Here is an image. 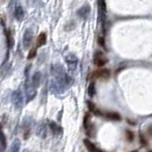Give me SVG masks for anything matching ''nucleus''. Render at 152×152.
Segmentation results:
<instances>
[{
	"label": "nucleus",
	"instance_id": "obj_1",
	"mask_svg": "<svg viewBox=\"0 0 152 152\" xmlns=\"http://www.w3.org/2000/svg\"><path fill=\"white\" fill-rule=\"evenodd\" d=\"M70 85V78L65 73L64 69L60 64H55L52 66V81L50 89L55 94H61Z\"/></svg>",
	"mask_w": 152,
	"mask_h": 152
},
{
	"label": "nucleus",
	"instance_id": "obj_2",
	"mask_svg": "<svg viewBox=\"0 0 152 152\" xmlns=\"http://www.w3.org/2000/svg\"><path fill=\"white\" fill-rule=\"evenodd\" d=\"M99 6V20L102 25L103 31L105 30V22H107V5H105V0H99L97 2Z\"/></svg>",
	"mask_w": 152,
	"mask_h": 152
},
{
	"label": "nucleus",
	"instance_id": "obj_3",
	"mask_svg": "<svg viewBox=\"0 0 152 152\" xmlns=\"http://www.w3.org/2000/svg\"><path fill=\"white\" fill-rule=\"evenodd\" d=\"M107 58L101 50H97V52L95 53V55H94V64H95L96 66L102 68V66H104V65L107 64Z\"/></svg>",
	"mask_w": 152,
	"mask_h": 152
},
{
	"label": "nucleus",
	"instance_id": "obj_4",
	"mask_svg": "<svg viewBox=\"0 0 152 152\" xmlns=\"http://www.w3.org/2000/svg\"><path fill=\"white\" fill-rule=\"evenodd\" d=\"M12 4L14 5V10H13V13H14V17H15L17 21H21V20L23 18V16H24V10H23V7L20 5V2H18L17 0H14Z\"/></svg>",
	"mask_w": 152,
	"mask_h": 152
},
{
	"label": "nucleus",
	"instance_id": "obj_5",
	"mask_svg": "<svg viewBox=\"0 0 152 152\" xmlns=\"http://www.w3.org/2000/svg\"><path fill=\"white\" fill-rule=\"evenodd\" d=\"M12 101H13V104L15 105V107L17 109H21L23 105V95H22V91H16L13 93L12 95Z\"/></svg>",
	"mask_w": 152,
	"mask_h": 152
},
{
	"label": "nucleus",
	"instance_id": "obj_6",
	"mask_svg": "<svg viewBox=\"0 0 152 152\" xmlns=\"http://www.w3.org/2000/svg\"><path fill=\"white\" fill-rule=\"evenodd\" d=\"M32 40H33V31L28 29L24 32V36H23V46H24V48H29L31 44H32Z\"/></svg>",
	"mask_w": 152,
	"mask_h": 152
},
{
	"label": "nucleus",
	"instance_id": "obj_7",
	"mask_svg": "<svg viewBox=\"0 0 152 152\" xmlns=\"http://www.w3.org/2000/svg\"><path fill=\"white\" fill-rule=\"evenodd\" d=\"M66 62H68V65L70 71H75L78 65V58L75 54H69L66 56Z\"/></svg>",
	"mask_w": 152,
	"mask_h": 152
},
{
	"label": "nucleus",
	"instance_id": "obj_8",
	"mask_svg": "<svg viewBox=\"0 0 152 152\" xmlns=\"http://www.w3.org/2000/svg\"><path fill=\"white\" fill-rule=\"evenodd\" d=\"M93 77H95V78H99V79H107L110 77V71L107 70V69H99V70H96V71H94L93 72Z\"/></svg>",
	"mask_w": 152,
	"mask_h": 152
},
{
	"label": "nucleus",
	"instance_id": "obj_9",
	"mask_svg": "<svg viewBox=\"0 0 152 152\" xmlns=\"http://www.w3.org/2000/svg\"><path fill=\"white\" fill-rule=\"evenodd\" d=\"M89 12H91V7L88 5H85V6H83V7L78 10V15L80 16L81 18L86 20L88 17V15H89Z\"/></svg>",
	"mask_w": 152,
	"mask_h": 152
},
{
	"label": "nucleus",
	"instance_id": "obj_10",
	"mask_svg": "<svg viewBox=\"0 0 152 152\" xmlns=\"http://www.w3.org/2000/svg\"><path fill=\"white\" fill-rule=\"evenodd\" d=\"M84 143L86 145V148H87V150L89 152H103L102 150H99L97 146H95V145L93 144L89 140H85Z\"/></svg>",
	"mask_w": 152,
	"mask_h": 152
},
{
	"label": "nucleus",
	"instance_id": "obj_11",
	"mask_svg": "<svg viewBox=\"0 0 152 152\" xmlns=\"http://www.w3.org/2000/svg\"><path fill=\"white\" fill-rule=\"evenodd\" d=\"M21 150V143L18 140H14V142L12 143L10 148H9V152H20Z\"/></svg>",
	"mask_w": 152,
	"mask_h": 152
},
{
	"label": "nucleus",
	"instance_id": "obj_12",
	"mask_svg": "<svg viewBox=\"0 0 152 152\" xmlns=\"http://www.w3.org/2000/svg\"><path fill=\"white\" fill-rule=\"evenodd\" d=\"M40 79H41V75H40V72H37V73H34V76H33V79H32V83H31V85H32V87L36 89L37 87L39 86V84H40Z\"/></svg>",
	"mask_w": 152,
	"mask_h": 152
},
{
	"label": "nucleus",
	"instance_id": "obj_13",
	"mask_svg": "<svg viewBox=\"0 0 152 152\" xmlns=\"http://www.w3.org/2000/svg\"><path fill=\"white\" fill-rule=\"evenodd\" d=\"M46 39H47V36H46L45 32H41L38 36V39H37V47H41L46 44Z\"/></svg>",
	"mask_w": 152,
	"mask_h": 152
},
{
	"label": "nucleus",
	"instance_id": "obj_14",
	"mask_svg": "<svg viewBox=\"0 0 152 152\" xmlns=\"http://www.w3.org/2000/svg\"><path fill=\"white\" fill-rule=\"evenodd\" d=\"M105 117L109 118V119H112V120H120V115L117 112H107Z\"/></svg>",
	"mask_w": 152,
	"mask_h": 152
},
{
	"label": "nucleus",
	"instance_id": "obj_15",
	"mask_svg": "<svg viewBox=\"0 0 152 152\" xmlns=\"http://www.w3.org/2000/svg\"><path fill=\"white\" fill-rule=\"evenodd\" d=\"M0 144H1L2 148L6 146V138H5V135H4V133H2L1 127H0Z\"/></svg>",
	"mask_w": 152,
	"mask_h": 152
},
{
	"label": "nucleus",
	"instance_id": "obj_16",
	"mask_svg": "<svg viewBox=\"0 0 152 152\" xmlns=\"http://www.w3.org/2000/svg\"><path fill=\"white\" fill-rule=\"evenodd\" d=\"M50 127H52V129H54L55 134H57V133L61 132V127H60L58 125H56L55 122H52V124H50Z\"/></svg>",
	"mask_w": 152,
	"mask_h": 152
},
{
	"label": "nucleus",
	"instance_id": "obj_17",
	"mask_svg": "<svg viewBox=\"0 0 152 152\" xmlns=\"http://www.w3.org/2000/svg\"><path fill=\"white\" fill-rule=\"evenodd\" d=\"M88 93H89V96H94V95H95V84H94V83H91V84L89 85Z\"/></svg>",
	"mask_w": 152,
	"mask_h": 152
},
{
	"label": "nucleus",
	"instance_id": "obj_18",
	"mask_svg": "<svg viewBox=\"0 0 152 152\" xmlns=\"http://www.w3.org/2000/svg\"><path fill=\"white\" fill-rule=\"evenodd\" d=\"M36 55H37V48H32L30 50V53H29V55H28V58H29V60H32Z\"/></svg>",
	"mask_w": 152,
	"mask_h": 152
},
{
	"label": "nucleus",
	"instance_id": "obj_19",
	"mask_svg": "<svg viewBox=\"0 0 152 152\" xmlns=\"http://www.w3.org/2000/svg\"><path fill=\"white\" fill-rule=\"evenodd\" d=\"M127 136H128V140L132 141L133 140V133L132 132H127Z\"/></svg>",
	"mask_w": 152,
	"mask_h": 152
},
{
	"label": "nucleus",
	"instance_id": "obj_20",
	"mask_svg": "<svg viewBox=\"0 0 152 152\" xmlns=\"http://www.w3.org/2000/svg\"><path fill=\"white\" fill-rule=\"evenodd\" d=\"M132 152H137V151H132Z\"/></svg>",
	"mask_w": 152,
	"mask_h": 152
}]
</instances>
